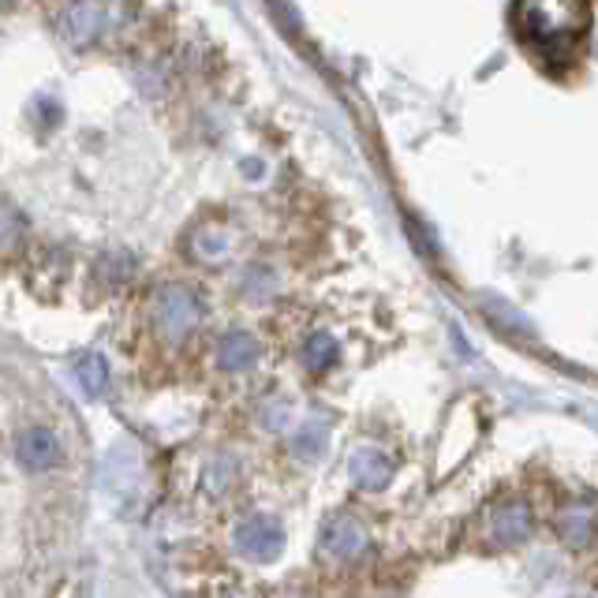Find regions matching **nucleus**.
I'll return each instance as SVG.
<instances>
[{
    "label": "nucleus",
    "mask_w": 598,
    "mask_h": 598,
    "mask_svg": "<svg viewBox=\"0 0 598 598\" xmlns=\"http://www.w3.org/2000/svg\"><path fill=\"white\" fill-rule=\"evenodd\" d=\"M520 26L528 38H535L550 53L565 57L568 45L576 42L579 26H584V8H576V0H523Z\"/></svg>",
    "instance_id": "obj_1"
},
{
    "label": "nucleus",
    "mask_w": 598,
    "mask_h": 598,
    "mask_svg": "<svg viewBox=\"0 0 598 598\" xmlns=\"http://www.w3.org/2000/svg\"><path fill=\"white\" fill-rule=\"evenodd\" d=\"M284 546V531L273 517H247L236 528V550L251 561H273Z\"/></svg>",
    "instance_id": "obj_2"
},
{
    "label": "nucleus",
    "mask_w": 598,
    "mask_h": 598,
    "mask_svg": "<svg viewBox=\"0 0 598 598\" xmlns=\"http://www.w3.org/2000/svg\"><path fill=\"white\" fill-rule=\"evenodd\" d=\"M154 315H158V326L169 334L172 340H180V337H188L191 329L199 326V318H202V307H199V300L191 296L188 289H165L161 296H158V307H154Z\"/></svg>",
    "instance_id": "obj_3"
},
{
    "label": "nucleus",
    "mask_w": 598,
    "mask_h": 598,
    "mask_svg": "<svg viewBox=\"0 0 598 598\" xmlns=\"http://www.w3.org/2000/svg\"><path fill=\"white\" fill-rule=\"evenodd\" d=\"M366 542H371L366 539V528L356 517H348V512H337V517L321 528V550H326L329 557L352 561L363 554Z\"/></svg>",
    "instance_id": "obj_4"
},
{
    "label": "nucleus",
    "mask_w": 598,
    "mask_h": 598,
    "mask_svg": "<svg viewBox=\"0 0 598 598\" xmlns=\"http://www.w3.org/2000/svg\"><path fill=\"white\" fill-rule=\"evenodd\" d=\"M15 456H20V464L26 472H49V467H57V460H60V438L45 427H31V430H23L20 441H15Z\"/></svg>",
    "instance_id": "obj_5"
},
{
    "label": "nucleus",
    "mask_w": 598,
    "mask_h": 598,
    "mask_svg": "<svg viewBox=\"0 0 598 598\" xmlns=\"http://www.w3.org/2000/svg\"><path fill=\"white\" fill-rule=\"evenodd\" d=\"M348 475L363 490H385L393 483V464L379 449H356L352 460H348Z\"/></svg>",
    "instance_id": "obj_6"
},
{
    "label": "nucleus",
    "mask_w": 598,
    "mask_h": 598,
    "mask_svg": "<svg viewBox=\"0 0 598 598\" xmlns=\"http://www.w3.org/2000/svg\"><path fill=\"white\" fill-rule=\"evenodd\" d=\"M259 352L262 348L251 334H228L217 345V363L225 366V371H247V366L259 363Z\"/></svg>",
    "instance_id": "obj_7"
},
{
    "label": "nucleus",
    "mask_w": 598,
    "mask_h": 598,
    "mask_svg": "<svg viewBox=\"0 0 598 598\" xmlns=\"http://www.w3.org/2000/svg\"><path fill=\"white\" fill-rule=\"evenodd\" d=\"M531 531V512L528 505H505V509L494 512V539L501 542V546H512V542H523Z\"/></svg>",
    "instance_id": "obj_8"
},
{
    "label": "nucleus",
    "mask_w": 598,
    "mask_h": 598,
    "mask_svg": "<svg viewBox=\"0 0 598 598\" xmlns=\"http://www.w3.org/2000/svg\"><path fill=\"white\" fill-rule=\"evenodd\" d=\"M76 379L82 385V393H90V397H101L105 393V385H109V366H105V359H101L98 352H87L76 363Z\"/></svg>",
    "instance_id": "obj_9"
},
{
    "label": "nucleus",
    "mask_w": 598,
    "mask_h": 598,
    "mask_svg": "<svg viewBox=\"0 0 598 598\" xmlns=\"http://www.w3.org/2000/svg\"><path fill=\"white\" fill-rule=\"evenodd\" d=\"M591 535H595V512L591 509H568L565 517H561V539L565 542L584 546Z\"/></svg>",
    "instance_id": "obj_10"
},
{
    "label": "nucleus",
    "mask_w": 598,
    "mask_h": 598,
    "mask_svg": "<svg viewBox=\"0 0 598 598\" xmlns=\"http://www.w3.org/2000/svg\"><path fill=\"white\" fill-rule=\"evenodd\" d=\"M326 441H329L326 422H321V419H311L307 427H303L300 435L292 438V449H296L300 456H311V460H315V456L326 453Z\"/></svg>",
    "instance_id": "obj_11"
},
{
    "label": "nucleus",
    "mask_w": 598,
    "mask_h": 598,
    "mask_svg": "<svg viewBox=\"0 0 598 598\" xmlns=\"http://www.w3.org/2000/svg\"><path fill=\"white\" fill-rule=\"evenodd\" d=\"M334 359H337V340L334 337H329V334L307 337V345H303V363H307L311 371H326Z\"/></svg>",
    "instance_id": "obj_12"
},
{
    "label": "nucleus",
    "mask_w": 598,
    "mask_h": 598,
    "mask_svg": "<svg viewBox=\"0 0 598 598\" xmlns=\"http://www.w3.org/2000/svg\"><path fill=\"white\" fill-rule=\"evenodd\" d=\"M8 4H12V0H0V8H8Z\"/></svg>",
    "instance_id": "obj_13"
}]
</instances>
